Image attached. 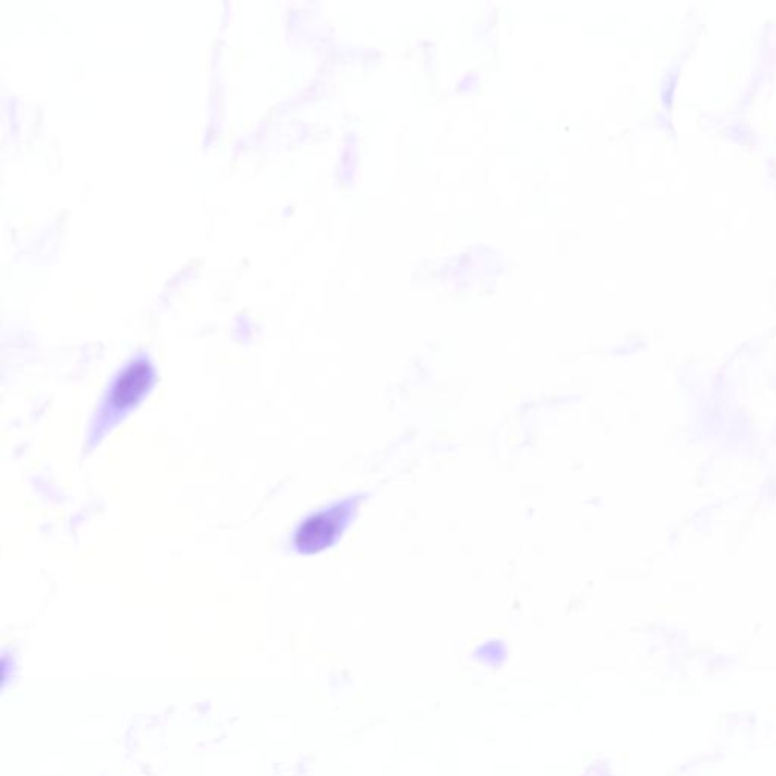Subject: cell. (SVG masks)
<instances>
[{
    "instance_id": "1",
    "label": "cell",
    "mask_w": 776,
    "mask_h": 776,
    "mask_svg": "<svg viewBox=\"0 0 776 776\" xmlns=\"http://www.w3.org/2000/svg\"><path fill=\"white\" fill-rule=\"evenodd\" d=\"M155 381V370L148 359L139 358L129 362L122 370L110 387L109 395L103 400L98 425L93 430L96 438L101 440L106 431L116 425L117 420L124 419L132 408L143 400Z\"/></svg>"
},
{
    "instance_id": "2",
    "label": "cell",
    "mask_w": 776,
    "mask_h": 776,
    "mask_svg": "<svg viewBox=\"0 0 776 776\" xmlns=\"http://www.w3.org/2000/svg\"><path fill=\"white\" fill-rule=\"evenodd\" d=\"M342 519L343 514L339 508L311 516L302 523L294 535V546L302 554L319 552L338 537Z\"/></svg>"
}]
</instances>
